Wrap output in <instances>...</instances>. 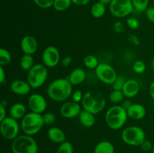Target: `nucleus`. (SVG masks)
Returning <instances> with one entry per match:
<instances>
[{
    "label": "nucleus",
    "mask_w": 154,
    "mask_h": 153,
    "mask_svg": "<svg viewBox=\"0 0 154 153\" xmlns=\"http://www.w3.org/2000/svg\"><path fill=\"white\" fill-rule=\"evenodd\" d=\"M72 86L67 78H58L49 84L47 94L54 101L66 102L72 95Z\"/></svg>",
    "instance_id": "obj_1"
},
{
    "label": "nucleus",
    "mask_w": 154,
    "mask_h": 153,
    "mask_svg": "<svg viewBox=\"0 0 154 153\" xmlns=\"http://www.w3.org/2000/svg\"><path fill=\"white\" fill-rule=\"evenodd\" d=\"M81 104L83 110L96 115L102 112L105 107L106 98L101 92L90 90L84 93Z\"/></svg>",
    "instance_id": "obj_2"
},
{
    "label": "nucleus",
    "mask_w": 154,
    "mask_h": 153,
    "mask_svg": "<svg viewBox=\"0 0 154 153\" xmlns=\"http://www.w3.org/2000/svg\"><path fill=\"white\" fill-rule=\"evenodd\" d=\"M128 118L126 110L121 105L117 104L108 108L105 116L107 126L114 130L122 128L127 122Z\"/></svg>",
    "instance_id": "obj_3"
},
{
    "label": "nucleus",
    "mask_w": 154,
    "mask_h": 153,
    "mask_svg": "<svg viewBox=\"0 0 154 153\" xmlns=\"http://www.w3.org/2000/svg\"><path fill=\"white\" fill-rule=\"evenodd\" d=\"M45 123L42 114L30 112L21 119L20 128L24 134L33 136L43 128Z\"/></svg>",
    "instance_id": "obj_4"
},
{
    "label": "nucleus",
    "mask_w": 154,
    "mask_h": 153,
    "mask_svg": "<svg viewBox=\"0 0 154 153\" xmlns=\"http://www.w3.org/2000/svg\"><path fill=\"white\" fill-rule=\"evenodd\" d=\"M12 153H38V146L32 136L20 135L12 140L11 145Z\"/></svg>",
    "instance_id": "obj_5"
},
{
    "label": "nucleus",
    "mask_w": 154,
    "mask_h": 153,
    "mask_svg": "<svg viewBox=\"0 0 154 153\" xmlns=\"http://www.w3.org/2000/svg\"><path fill=\"white\" fill-rule=\"evenodd\" d=\"M48 76V68L45 64H35L27 72L26 80L32 88H38L45 84Z\"/></svg>",
    "instance_id": "obj_6"
},
{
    "label": "nucleus",
    "mask_w": 154,
    "mask_h": 153,
    "mask_svg": "<svg viewBox=\"0 0 154 153\" xmlns=\"http://www.w3.org/2000/svg\"><path fill=\"white\" fill-rule=\"evenodd\" d=\"M121 137L127 145L140 146L146 140V134L144 130L138 126H129L123 130Z\"/></svg>",
    "instance_id": "obj_7"
},
{
    "label": "nucleus",
    "mask_w": 154,
    "mask_h": 153,
    "mask_svg": "<svg viewBox=\"0 0 154 153\" xmlns=\"http://www.w3.org/2000/svg\"><path fill=\"white\" fill-rule=\"evenodd\" d=\"M20 129V124L18 122V120L11 116H7L5 119L0 122L1 134L8 140H13L18 136Z\"/></svg>",
    "instance_id": "obj_8"
},
{
    "label": "nucleus",
    "mask_w": 154,
    "mask_h": 153,
    "mask_svg": "<svg viewBox=\"0 0 154 153\" xmlns=\"http://www.w3.org/2000/svg\"><path fill=\"white\" fill-rule=\"evenodd\" d=\"M111 14L117 18H124L129 16L134 10L132 0H113L109 4Z\"/></svg>",
    "instance_id": "obj_9"
},
{
    "label": "nucleus",
    "mask_w": 154,
    "mask_h": 153,
    "mask_svg": "<svg viewBox=\"0 0 154 153\" xmlns=\"http://www.w3.org/2000/svg\"><path fill=\"white\" fill-rule=\"evenodd\" d=\"M95 72L98 79L107 85H112L118 76L115 69L108 63H99Z\"/></svg>",
    "instance_id": "obj_10"
},
{
    "label": "nucleus",
    "mask_w": 154,
    "mask_h": 153,
    "mask_svg": "<svg viewBox=\"0 0 154 153\" xmlns=\"http://www.w3.org/2000/svg\"><path fill=\"white\" fill-rule=\"evenodd\" d=\"M42 62L48 68H51L58 65L60 62V52L54 46H48L42 53Z\"/></svg>",
    "instance_id": "obj_11"
},
{
    "label": "nucleus",
    "mask_w": 154,
    "mask_h": 153,
    "mask_svg": "<svg viewBox=\"0 0 154 153\" xmlns=\"http://www.w3.org/2000/svg\"><path fill=\"white\" fill-rule=\"evenodd\" d=\"M27 104L31 112L39 114L45 112L48 106V103L45 98L38 93L30 94L27 100Z\"/></svg>",
    "instance_id": "obj_12"
},
{
    "label": "nucleus",
    "mask_w": 154,
    "mask_h": 153,
    "mask_svg": "<svg viewBox=\"0 0 154 153\" xmlns=\"http://www.w3.org/2000/svg\"><path fill=\"white\" fill-rule=\"evenodd\" d=\"M82 106L79 103L73 101H66L60 106V115L66 118H72L79 116L82 111Z\"/></svg>",
    "instance_id": "obj_13"
},
{
    "label": "nucleus",
    "mask_w": 154,
    "mask_h": 153,
    "mask_svg": "<svg viewBox=\"0 0 154 153\" xmlns=\"http://www.w3.org/2000/svg\"><path fill=\"white\" fill-rule=\"evenodd\" d=\"M38 47V40L34 36L28 34L24 36L21 39L20 48L23 54L33 55L37 52Z\"/></svg>",
    "instance_id": "obj_14"
},
{
    "label": "nucleus",
    "mask_w": 154,
    "mask_h": 153,
    "mask_svg": "<svg viewBox=\"0 0 154 153\" xmlns=\"http://www.w3.org/2000/svg\"><path fill=\"white\" fill-rule=\"evenodd\" d=\"M31 88L32 87L27 80H15L10 84L11 91L17 95H27L30 92Z\"/></svg>",
    "instance_id": "obj_15"
},
{
    "label": "nucleus",
    "mask_w": 154,
    "mask_h": 153,
    "mask_svg": "<svg viewBox=\"0 0 154 153\" xmlns=\"http://www.w3.org/2000/svg\"><path fill=\"white\" fill-rule=\"evenodd\" d=\"M123 92L125 98H132L138 94L140 91V84L136 80L129 79L127 80L123 88Z\"/></svg>",
    "instance_id": "obj_16"
},
{
    "label": "nucleus",
    "mask_w": 154,
    "mask_h": 153,
    "mask_svg": "<svg viewBox=\"0 0 154 153\" xmlns=\"http://www.w3.org/2000/svg\"><path fill=\"white\" fill-rule=\"evenodd\" d=\"M128 117L133 120H141L146 116V109L142 104H132V106L127 110Z\"/></svg>",
    "instance_id": "obj_17"
},
{
    "label": "nucleus",
    "mask_w": 154,
    "mask_h": 153,
    "mask_svg": "<svg viewBox=\"0 0 154 153\" xmlns=\"http://www.w3.org/2000/svg\"><path fill=\"white\" fill-rule=\"evenodd\" d=\"M48 139L55 143H62L66 140V135L61 128L58 127H51L47 132Z\"/></svg>",
    "instance_id": "obj_18"
},
{
    "label": "nucleus",
    "mask_w": 154,
    "mask_h": 153,
    "mask_svg": "<svg viewBox=\"0 0 154 153\" xmlns=\"http://www.w3.org/2000/svg\"><path fill=\"white\" fill-rule=\"evenodd\" d=\"M86 76H87V74L85 70L81 68H77L69 74L67 79L72 86H78L84 82Z\"/></svg>",
    "instance_id": "obj_19"
},
{
    "label": "nucleus",
    "mask_w": 154,
    "mask_h": 153,
    "mask_svg": "<svg viewBox=\"0 0 154 153\" xmlns=\"http://www.w3.org/2000/svg\"><path fill=\"white\" fill-rule=\"evenodd\" d=\"M26 114V108L22 103L14 104L9 110V115L13 118L17 120L22 119Z\"/></svg>",
    "instance_id": "obj_20"
},
{
    "label": "nucleus",
    "mask_w": 154,
    "mask_h": 153,
    "mask_svg": "<svg viewBox=\"0 0 154 153\" xmlns=\"http://www.w3.org/2000/svg\"><path fill=\"white\" fill-rule=\"evenodd\" d=\"M80 123L85 128H92L96 123L95 115L89 111L82 110L78 116Z\"/></svg>",
    "instance_id": "obj_21"
},
{
    "label": "nucleus",
    "mask_w": 154,
    "mask_h": 153,
    "mask_svg": "<svg viewBox=\"0 0 154 153\" xmlns=\"http://www.w3.org/2000/svg\"><path fill=\"white\" fill-rule=\"evenodd\" d=\"M115 148L112 142L108 140H103L99 142L95 146L94 153H114Z\"/></svg>",
    "instance_id": "obj_22"
},
{
    "label": "nucleus",
    "mask_w": 154,
    "mask_h": 153,
    "mask_svg": "<svg viewBox=\"0 0 154 153\" xmlns=\"http://www.w3.org/2000/svg\"><path fill=\"white\" fill-rule=\"evenodd\" d=\"M105 12H106V5L99 1L95 2L90 8V13L92 16L97 19L102 17L105 15Z\"/></svg>",
    "instance_id": "obj_23"
},
{
    "label": "nucleus",
    "mask_w": 154,
    "mask_h": 153,
    "mask_svg": "<svg viewBox=\"0 0 154 153\" xmlns=\"http://www.w3.org/2000/svg\"><path fill=\"white\" fill-rule=\"evenodd\" d=\"M34 59L32 55L23 54L20 59V66L23 70H27L32 68L34 66Z\"/></svg>",
    "instance_id": "obj_24"
},
{
    "label": "nucleus",
    "mask_w": 154,
    "mask_h": 153,
    "mask_svg": "<svg viewBox=\"0 0 154 153\" xmlns=\"http://www.w3.org/2000/svg\"><path fill=\"white\" fill-rule=\"evenodd\" d=\"M125 95L123 94L122 90H114L110 93L109 94V100L111 103L118 104L123 102L124 100Z\"/></svg>",
    "instance_id": "obj_25"
},
{
    "label": "nucleus",
    "mask_w": 154,
    "mask_h": 153,
    "mask_svg": "<svg viewBox=\"0 0 154 153\" xmlns=\"http://www.w3.org/2000/svg\"><path fill=\"white\" fill-rule=\"evenodd\" d=\"M72 0H54V8L57 11H64L72 4Z\"/></svg>",
    "instance_id": "obj_26"
},
{
    "label": "nucleus",
    "mask_w": 154,
    "mask_h": 153,
    "mask_svg": "<svg viewBox=\"0 0 154 153\" xmlns=\"http://www.w3.org/2000/svg\"><path fill=\"white\" fill-rule=\"evenodd\" d=\"M11 62V55L8 50L5 48L0 49V66L8 65Z\"/></svg>",
    "instance_id": "obj_27"
},
{
    "label": "nucleus",
    "mask_w": 154,
    "mask_h": 153,
    "mask_svg": "<svg viewBox=\"0 0 154 153\" xmlns=\"http://www.w3.org/2000/svg\"><path fill=\"white\" fill-rule=\"evenodd\" d=\"M84 64L87 68L96 69L99 64V62L96 56L93 55H88L84 58Z\"/></svg>",
    "instance_id": "obj_28"
},
{
    "label": "nucleus",
    "mask_w": 154,
    "mask_h": 153,
    "mask_svg": "<svg viewBox=\"0 0 154 153\" xmlns=\"http://www.w3.org/2000/svg\"><path fill=\"white\" fill-rule=\"evenodd\" d=\"M134 10L138 12H145L148 8L149 0H132Z\"/></svg>",
    "instance_id": "obj_29"
},
{
    "label": "nucleus",
    "mask_w": 154,
    "mask_h": 153,
    "mask_svg": "<svg viewBox=\"0 0 154 153\" xmlns=\"http://www.w3.org/2000/svg\"><path fill=\"white\" fill-rule=\"evenodd\" d=\"M57 153H74V146L69 141H65L60 144Z\"/></svg>",
    "instance_id": "obj_30"
},
{
    "label": "nucleus",
    "mask_w": 154,
    "mask_h": 153,
    "mask_svg": "<svg viewBox=\"0 0 154 153\" xmlns=\"http://www.w3.org/2000/svg\"><path fill=\"white\" fill-rule=\"evenodd\" d=\"M146 68H147L146 63L142 60H136L132 64V69H133L134 72L138 74L144 73L146 70Z\"/></svg>",
    "instance_id": "obj_31"
},
{
    "label": "nucleus",
    "mask_w": 154,
    "mask_h": 153,
    "mask_svg": "<svg viewBox=\"0 0 154 153\" xmlns=\"http://www.w3.org/2000/svg\"><path fill=\"white\" fill-rule=\"evenodd\" d=\"M126 78L123 75H118L117 79L115 80L114 83L112 84L113 89L114 90H123V86L126 82Z\"/></svg>",
    "instance_id": "obj_32"
},
{
    "label": "nucleus",
    "mask_w": 154,
    "mask_h": 153,
    "mask_svg": "<svg viewBox=\"0 0 154 153\" xmlns=\"http://www.w3.org/2000/svg\"><path fill=\"white\" fill-rule=\"evenodd\" d=\"M43 117V121L45 123V125H51L53 124L57 120V117L54 113L51 112H47L42 114Z\"/></svg>",
    "instance_id": "obj_33"
},
{
    "label": "nucleus",
    "mask_w": 154,
    "mask_h": 153,
    "mask_svg": "<svg viewBox=\"0 0 154 153\" xmlns=\"http://www.w3.org/2000/svg\"><path fill=\"white\" fill-rule=\"evenodd\" d=\"M32 1L38 7L43 9L52 8L54 3V0H32Z\"/></svg>",
    "instance_id": "obj_34"
},
{
    "label": "nucleus",
    "mask_w": 154,
    "mask_h": 153,
    "mask_svg": "<svg viewBox=\"0 0 154 153\" xmlns=\"http://www.w3.org/2000/svg\"><path fill=\"white\" fill-rule=\"evenodd\" d=\"M126 24H127L128 27L130 28L131 29L136 30L139 28L140 22L138 20H137L135 17H129L126 20Z\"/></svg>",
    "instance_id": "obj_35"
},
{
    "label": "nucleus",
    "mask_w": 154,
    "mask_h": 153,
    "mask_svg": "<svg viewBox=\"0 0 154 153\" xmlns=\"http://www.w3.org/2000/svg\"><path fill=\"white\" fill-rule=\"evenodd\" d=\"M84 94L81 91V90H75V91L73 92V93H72V100L76 102V103H81V100H82L83 97H84Z\"/></svg>",
    "instance_id": "obj_36"
},
{
    "label": "nucleus",
    "mask_w": 154,
    "mask_h": 153,
    "mask_svg": "<svg viewBox=\"0 0 154 153\" xmlns=\"http://www.w3.org/2000/svg\"><path fill=\"white\" fill-rule=\"evenodd\" d=\"M140 146H141V149L144 152H152L153 148V145L152 144V142H150V141L147 140H145L141 143V145Z\"/></svg>",
    "instance_id": "obj_37"
},
{
    "label": "nucleus",
    "mask_w": 154,
    "mask_h": 153,
    "mask_svg": "<svg viewBox=\"0 0 154 153\" xmlns=\"http://www.w3.org/2000/svg\"><path fill=\"white\" fill-rule=\"evenodd\" d=\"M113 28L117 33H122L124 31V24L120 21H117L113 25Z\"/></svg>",
    "instance_id": "obj_38"
},
{
    "label": "nucleus",
    "mask_w": 154,
    "mask_h": 153,
    "mask_svg": "<svg viewBox=\"0 0 154 153\" xmlns=\"http://www.w3.org/2000/svg\"><path fill=\"white\" fill-rule=\"evenodd\" d=\"M145 14L148 20L154 23V7H149L145 10Z\"/></svg>",
    "instance_id": "obj_39"
},
{
    "label": "nucleus",
    "mask_w": 154,
    "mask_h": 153,
    "mask_svg": "<svg viewBox=\"0 0 154 153\" xmlns=\"http://www.w3.org/2000/svg\"><path fill=\"white\" fill-rule=\"evenodd\" d=\"M72 62V57L70 56H66L64 58H62L61 64L63 67H69Z\"/></svg>",
    "instance_id": "obj_40"
},
{
    "label": "nucleus",
    "mask_w": 154,
    "mask_h": 153,
    "mask_svg": "<svg viewBox=\"0 0 154 153\" xmlns=\"http://www.w3.org/2000/svg\"><path fill=\"white\" fill-rule=\"evenodd\" d=\"M7 117L6 116V108L5 106L3 104V103H2L0 104V122L2 121L3 119Z\"/></svg>",
    "instance_id": "obj_41"
},
{
    "label": "nucleus",
    "mask_w": 154,
    "mask_h": 153,
    "mask_svg": "<svg viewBox=\"0 0 154 153\" xmlns=\"http://www.w3.org/2000/svg\"><path fill=\"white\" fill-rule=\"evenodd\" d=\"M128 39H129V41L134 45H138L140 44L139 38L136 35H134V34H129Z\"/></svg>",
    "instance_id": "obj_42"
},
{
    "label": "nucleus",
    "mask_w": 154,
    "mask_h": 153,
    "mask_svg": "<svg viewBox=\"0 0 154 153\" xmlns=\"http://www.w3.org/2000/svg\"><path fill=\"white\" fill-rule=\"evenodd\" d=\"M0 82L2 84L6 82V73L2 66H0Z\"/></svg>",
    "instance_id": "obj_43"
},
{
    "label": "nucleus",
    "mask_w": 154,
    "mask_h": 153,
    "mask_svg": "<svg viewBox=\"0 0 154 153\" xmlns=\"http://www.w3.org/2000/svg\"><path fill=\"white\" fill-rule=\"evenodd\" d=\"M91 0H72V3L75 5L78 6H84L88 4Z\"/></svg>",
    "instance_id": "obj_44"
},
{
    "label": "nucleus",
    "mask_w": 154,
    "mask_h": 153,
    "mask_svg": "<svg viewBox=\"0 0 154 153\" xmlns=\"http://www.w3.org/2000/svg\"><path fill=\"white\" fill-rule=\"evenodd\" d=\"M132 103L131 102V100H129V98L124 99V100H123V102L121 103V106H123L125 110H127L129 109L131 106H132Z\"/></svg>",
    "instance_id": "obj_45"
},
{
    "label": "nucleus",
    "mask_w": 154,
    "mask_h": 153,
    "mask_svg": "<svg viewBox=\"0 0 154 153\" xmlns=\"http://www.w3.org/2000/svg\"><path fill=\"white\" fill-rule=\"evenodd\" d=\"M149 92H150V97L154 100V80L150 83V87H149Z\"/></svg>",
    "instance_id": "obj_46"
},
{
    "label": "nucleus",
    "mask_w": 154,
    "mask_h": 153,
    "mask_svg": "<svg viewBox=\"0 0 154 153\" xmlns=\"http://www.w3.org/2000/svg\"><path fill=\"white\" fill-rule=\"evenodd\" d=\"M112 1L113 0H99V2L103 3V4H105V5H107V4H110Z\"/></svg>",
    "instance_id": "obj_47"
},
{
    "label": "nucleus",
    "mask_w": 154,
    "mask_h": 153,
    "mask_svg": "<svg viewBox=\"0 0 154 153\" xmlns=\"http://www.w3.org/2000/svg\"><path fill=\"white\" fill-rule=\"evenodd\" d=\"M152 69H153L154 72V58L153 59V61H152Z\"/></svg>",
    "instance_id": "obj_48"
},
{
    "label": "nucleus",
    "mask_w": 154,
    "mask_h": 153,
    "mask_svg": "<svg viewBox=\"0 0 154 153\" xmlns=\"http://www.w3.org/2000/svg\"><path fill=\"white\" fill-rule=\"evenodd\" d=\"M152 153H154V145H153V150H152Z\"/></svg>",
    "instance_id": "obj_49"
},
{
    "label": "nucleus",
    "mask_w": 154,
    "mask_h": 153,
    "mask_svg": "<svg viewBox=\"0 0 154 153\" xmlns=\"http://www.w3.org/2000/svg\"><path fill=\"white\" fill-rule=\"evenodd\" d=\"M153 2H154V1H153Z\"/></svg>",
    "instance_id": "obj_50"
}]
</instances>
